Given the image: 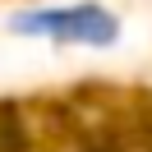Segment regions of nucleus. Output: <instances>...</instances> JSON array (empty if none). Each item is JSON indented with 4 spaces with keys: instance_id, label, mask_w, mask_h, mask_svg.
<instances>
[{
    "instance_id": "obj_1",
    "label": "nucleus",
    "mask_w": 152,
    "mask_h": 152,
    "mask_svg": "<svg viewBox=\"0 0 152 152\" xmlns=\"http://www.w3.org/2000/svg\"><path fill=\"white\" fill-rule=\"evenodd\" d=\"M10 28L19 37H46L60 46H92L106 51L120 42V19L97 0H78V5H46V10H28L14 14Z\"/></svg>"
}]
</instances>
